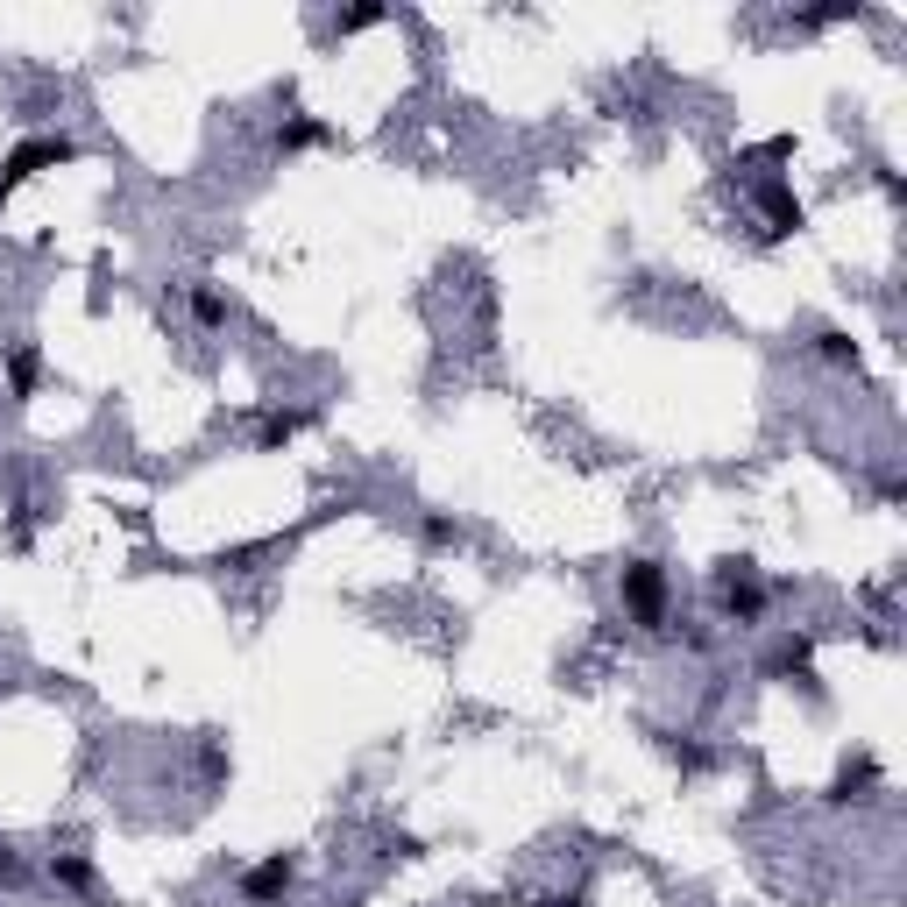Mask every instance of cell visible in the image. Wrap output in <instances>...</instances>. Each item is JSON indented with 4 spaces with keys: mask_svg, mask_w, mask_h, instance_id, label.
<instances>
[{
    "mask_svg": "<svg viewBox=\"0 0 907 907\" xmlns=\"http://www.w3.org/2000/svg\"><path fill=\"white\" fill-rule=\"evenodd\" d=\"M426 539H433V546H454L461 525H454V518H426Z\"/></svg>",
    "mask_w": 907,
    "mask_h": 907,
    "instance_id": "6",
    "label": "cell"
},
{
    "mask_svg": "<svg viewBox=\"0 0 907 907\" xmlns=\"http://www.w3.org/2000/svg\"><path fill=\"white\" fill-rule=\"evenodd\" d=\"M298 426H305V419H298V411H284V419H270V426H263V447H284V440H291Z\"/></svg>",
    "mask_w": 907,
    "mask_h": 907,
    "instance_id": "4",
    "label": "cell"
},
{
    "mask_svg": "<svg viewBox=\"0 0 907 907\" xmlns=\"http://www.w3.org/2000/svg\"><path fill=\"white\" fill-rule=\"evenodd\" d=\"M50 872H57L64 886H86V879H93V865H86V858H64V865H50Z\"/></svg>",
    "mask_w": 907,
    "mask_h": 907,
    "instance_id": "5",
    "label": "cell"
},
{
    "mask_svg": "<svg viewBox=\"0 0 907 907\" xmlns=\"http://www.w3.org/2000/svg\"><path fill=\"white\" fill-rule=\"evenodd\" d=\"M192 319H199V326H227V298H220L213 284H199V291H192Z\"/></svg>",
    "mask_w": 907,
    "mask_h": 907,
    "instance_id": "3",
    "label": "cell"
},
{
    "mask_svg": "<svg viewBox=\"0 0 907 907\" xmlns=\"http://www.w3.org/2000/svg\"><path fill=\"white\" fill-rule=\"evenodd\" d=\"M270 907H291V900H270Z\"/></svg>",
    "mask_w": 907,
    "mask_h": 907,
    "instance_id": "8",
    "label": "cell"
},
{
    "mask_svg": "<svg viewBox=\"0 0 907 907\" xmlns=\"http://www.w3.org/2000/svg\"><path fill=\"white\" fill-rule=\"evenodd\" d=\"M29 383H36V355L22 348V355H15V390H29Z\"/></svg>",
    "mask_w": 907,
    "mask_h": 907,
    "instance_id": "7",
    "label": "cell"
},
{
    "mask_svg": "<svg viewBox=\"0 0 907 907\" xmlns=\"http://www.w3.org/2000/svg\"><path fill=\"white\" fill-rule=\"evenodd\" d=\"M284 886H291V858L277 851V858H263V865H249L241 872V900H256V907H270V900H284Z\"/></svg>",
    "mask_w": 907,
    "mask_h": 907,
    "instance_id": "2",
    "label": "cell"
},
{
    "mask_svg": "<svg viewBox=\"0 0 907 907\" xmlns=\"http://www.w3.org/2000/svg\"><path fill=\"white\" fill-rule=\"evenodd\" d=\"M624 603H631L645 624H659V610H667V574H659L652 560H631V567H624Z\"/></svg>",
    "mask_w": 907,
    "mask_h": 907,
    "instance_id": "1",
    "label": "cell"
}]
</instances>
